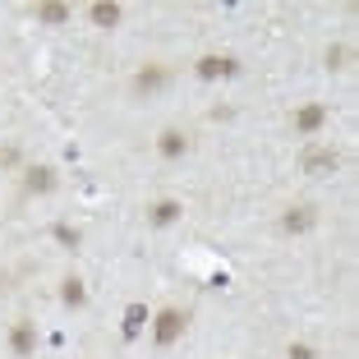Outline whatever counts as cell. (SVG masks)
I'll list each match as a JSON object with an SVG mask.
<instances>
[{"label":"cell","mask_w":359,"mask_h":359,"mask_svg":"<svg viewBox=\"0 0 359 359\" xmlns=\"http://www.w3.org/2000/svg\"><path fill=\"white\" fill-rule=\"evenodd\" d=\"M184 327H189V313H184V309H175V304H166L157 318H152V341L166 350V346H175V341L184 337Z\"/></svg>","instance_id":"1"},{"label":"cell","mask_w":359,"mask_h":359,"mask_svg":"<svg viewBox=\"0 0 359 359\" xmlns=\"http://www.w3.org/2000/svg\"><path fill=\"white\" fill-rule=\"evenodd\" d=\"M299 166H304V175H332V170L341 166V152H337V148H318V143H309V148L299 152Z\"/></svg>","instance_id":"2"},{"label":"cell","mask_w":359,"mask_h":359,"mask_svg":"<svg viewBox=\"0 0 359 359\" xmlns=\"http://www.w3.org/2000/svg\"><path fill=\"white\" fill-rule=\"evenodd\" d=\"M194 74H198L203 83H217V79H235L240 65H235L231 55H198V60H194Z\"/></svg>","instance_id":"3"},{"label":"cell","mask_w":359,"mask_h":359,"mask_svg":"<svg viewBox=\"0 0 359 359\" xmlns=\"http://www.w3.org/2000/svg\"><path fill=\"white\" fill-rule=\"evenodd\" d=\"M129 88H134L138 97H152V93H161V88H170V69H166V65H148V69H138V74H134Z\"/></svg>","instance_id":"4"},{"label":"cell","mask_w":359,"mask_h":359,"mask_svg":"<svg viewBox=\"0 0 359 359\" xmlns=\"http://www.w3.org/2000/svg\"><path fill=\"white\" fill-rule=\"evenodd\" d=\"M313 226H318V212L313 208H285L281 222H276V231H281V235H309Z\"/></svg>","instance_id":"5"},{"label":"cell","mask_w":359,"mask_h":359,"mask_svg":"<svg viewBox=\"0 0 359 359\" xmlns=\"http://www.w3.org/2000/svg\"><path fill=\"white\" fill-rule=\"evenodd\" d=\"M10 350L19 359H32V350H37V323H28V318H19L10 327Z\"/></svg>","instance_id":"6"},{"label":"cell","mask_w":359,"mask_h":359,"mask_svg":"<svg viewBox=\"0 0 359 359\" xmlns=\"http://www.w3.org/2000/svg\"><path fill=\"white\" fill-rule=\"evenodd\" d=\"M323 125H327V106L323 102H309L295 111V134H318Z\"/></svg>","instance_id":"7"},{"label":"cell","mask_w":359,"mask_h":359,"mask_svg":"<svg viewBox=\"0 0 359 359\" xmlns=\"http://www.w3.org/2000/svg\"><path fill=\"white\" fill-rule=\"evenodd\" d=\"M184 152H189V138L180 134V129H161L157 134V157L161 161H180Z\"/></svg>","instance_id":"8"},{"label":"cell","mask_w":359,"mask_h":359,"mask_svg":"<svg viewBox=\"0 0 359 359\" xmlns=\"http://www.w3.org/2000/svg\"><path fill=\"white\" fill-rule=\"evenodd\" d=\"M180 212H184V208H180V198H157V203L148 208V226L166 231V226H175V222H180Z\"/></svg>","instance_id":"9"},{"label":"cell","mask_w":359,"mask_h":359,"mask_svg":"<svg viewBox=\"0 0 359 359\" xmlns=\"http://www.w3.org/2000/svg\"><path fill=\"white\" fill-rule=\"evenodd\" d=\"M55 184H60V180H55L51 166H28V170H23V189H28V194H51Z\"/></svg>","instance_id":"10"},{"label":"cell","mask_w":359,"mask_h":359,"mask_svg":"<svg viewBox=\"0 0 359 359\" xmlns=\"http://www.w3.org/2000/svg\"><path fill=\"white\" fill-rule=\"evenodd\" d=\"M88 19H93L97 28H116V23L125 19V10H120V5H106V0H102V5H88Z\"/></svg>","instance_id":"11"},{"label":"cell","mask_w":359,"mask_h":359,"mask_svg":"<svg viewBox=\"0 0 359 359\" xmlns=\"http://www.w3.org/2000/svg\"><path fill=\"white\" fill-rule=\"evenodd\" d=\"M60 299H65L69 309H83V304H88V285L79 281V276H65V281H60Z\"/></svg>","instance_id":"12"},{"label":"cell","mask_w":359,"mask_h":359,"mask_svg":"<svg viewBox=\"0 0 359 359\" xmlns=\"http://www.w3.org/2000/svg\"><path fill=\"white\" fill-rule=\"evenodd\" d=\"M37 23H46V28H60V23H69V5H37Z\"/></svg>","instance_id":"13"},{"label":"cell","mask_w":359,"mask_h":359,"mask_svg":"<svg viewBox=\"0 0 359 359\" xmlns=\"http://www.w3.org/2000/svg\"><path fill=\"white\" fill-rule=\"evenodd\" d=\"M143 318H148V309H143V304H129V313H125V337H129V341L138 337V327H143Z\"/></svg>","instance_id":"14"},{"label":"cell","mask_w":359,"mask_h":359,"mask_svg":"<svg viewBox=\"0 0 359 359\" xmlns=\"http://www.w3.org/2000/svg\"><path fill=\"white\" fill-rule=\"evenodd\" d=\"M51 235H55V240L65 244V249H79V231H74V226H65V222H55V226H51Z\"/></svg>","instance_id":"15"},{"label":"cell","mask_w":359,"mask_h":359,"mask_svg":"<svg viewBox=\"0 0 359 359\" xmlns=\"http://www.w3.org/2000/svg\"><path fill=\"white\" fill-rule=\"evenodd\" d=\"M346 65H350V46H327V69H346Z\"/></svg>","instance_id":"16"},{"label":"cell","mask_w":359,"mask_h":359,"mask_svg":"<svg viewBox=\"0 0 359 359\" xmlns=\"http://www.w3.org/2000/svg\"><path fill=\"white\" fill-rule=\"evenodd\" d=\"M285 359H318V350L309 346V341H290V350H285Z\"/></svg>","instance_id":"17"}]
</instances>
